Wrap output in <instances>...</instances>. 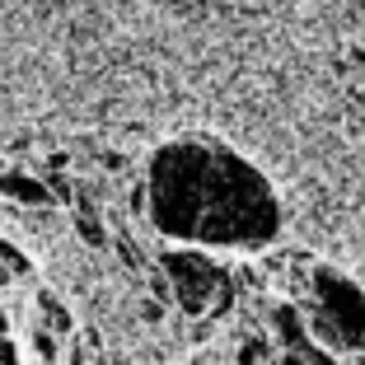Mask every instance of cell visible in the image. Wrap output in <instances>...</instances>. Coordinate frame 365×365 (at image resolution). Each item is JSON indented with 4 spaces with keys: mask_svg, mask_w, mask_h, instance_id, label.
I'll use <instances>...</instances> for the list:
<instances>
[{
    "mask_svg": "<svg viewBox=\"0 0 365 365\" xmlns=\"http://www.w3.org/2000/svg\"><path fill=\"white\" fill-rule=\"evenodd\" d=\"M314 286H319L328 314L337 319L333 328L342 333V342H361V333H365V300L356 295V286H351V281H342V277H333V272H319Z\"/></svg>",
    "mask_w": 365,
    "mask_h": 365,
    "instance_id": "cell-1",
    "label": "cell"
},
{
    "mask_svg": "<svg viewBox=\"0 0 365 365\" xmlns=\"http://www.w3.org/2000/svg\"><path fill=\"white\" fill-rule=\"evenodd\" d=\"M164 267L178 277V295H182V304H187V309H202L206 290L215 286V267H211V262L197 258V253H169V258H164Z\"/></svg>",
    "mask_w": 365,
    "mask_h": 365,
    "instance_id": "cell-2",
    "label": "cell"
},
{
    "mask_svg": "<svg viewBox=\"0 0 365 365\" xmlns=\"http://www.w3.org/2000/svg\"><path fill=\"white\" fill-rule=\"evenodd\" d=\"M0 192H5V197H14V202H24V206H52V192H47V187H43L38 178L19 173V169L0 173Z\"/></svg>",
    "mask_w": 365,
    "mask_h": 365,
    "instance_id": "cell-3",
    "label": "cell"
},
{
    "mask_svg": "<svg viewBox=\"0 0 365 365\" xmlns=\"http://www.w3.org/2000/svg\"><path fill=\"white\" fill-rule=\"evenodd\" d=\"M38 304H43V314H47V323H52L56 333H71V314L61 309V304L52 300V295H38Z\"/></svg>",
    "mask_w": 365,
    "mask_h": 365,
    "instance_id": "cell-4",
    "label": "cell"
},
{
    "mask_svg": "<svg viewBox=\"0 0 365 365\" xmlns=\"http://www.w3.org/2000/svg\"><path fill=\"white\" fill-rule=\"evenodd\" d=\"M0 258L10 262V267H14V272H24V267H29V258H24V253H14V248H10V244H5V239H0Z\"/></svg>",
    "mask_w": 365,
    "mask_h": 365,
    "instance_id": "cell-5",
    "label": "cell"
},
{
    "mask_svg": "<svg viewBox=\"0 0 365 365\" xmlns=\"http://www.w3.org/2000/svg\"><path fill=\"white\" fill-rule=\"evenodd\" d=\"M0 365H19V351H14V342L5 333H0Z\"/></svg>",
    "mask_w": 365,
    "mask_h": 365,
    "instance_id": "cell-6",
    "label": "cell"
},
{
    "mask_svg": "<svg viewBox=\"0 0 365 365\" xmlns=\"http://www.w3.org/2000/svg\"><path fill=\"white\" fill-rule=\"evenodd\" d=\"M33 346L43 351V361H52V356H56V346H52V337H47V333H33Z\"/></svg>",
    "mask_w": 365,
    "mask_h": 365,
    "instance_id": "cell-7",
    "label": "cell"
},
{
    "mask_svg": "<svg viewBox=\"0 0 365 365\" xmlns=\"http://www.w3.org/2000/svg\"><path fill=\"white\" fill-rule=\"evenodd\" d=\"M80 235H85L89 244H103V230H98L94 220H80Z\"/></svg>",
    "mask_w": 365,
    "mask_h": 365,
    "instance_id": "cell-8",
    "label": "cell"
},
{
    "mask_svg": "<svg viewBox=\"0 0 365 365\" xmlns=\"http://www.w3.org/2000/svg\"><path fill=\"white\" fill-rule=\"evenodd\" d=\"M5 328H10V319H5V309H0V333H5Z\"/></svg>",
    "mask_w": 365,
    "mask_h": 365,
    "instance_id": "cell-9",
    "label": "cell"
}]
</instances>
